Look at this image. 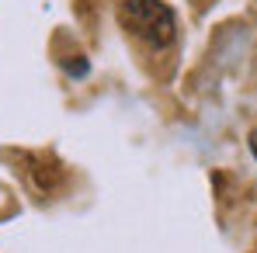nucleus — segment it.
<instances>
[{"label": "nucleus", "instance_id": "obj_1", "mask_svg": "<svg viewBox=\"0 0 257 253\" xmlns=\"http://www.w3.org/2000/svg\"><path fill=\"white\" fill-rule=\"evenodd\" d=\"M122 25L139 39V42L164 49L174 42L177 21L174 11L164 0H122Z\"/></svg>", "mask_w": 257, "mask_h": 253}, {"label": "nucleus", "instance_id": "obj_2", "mask_svg": "<svg viewBox=\"0 0 257 253\" xmlns=\"http://www.w3.org/2000/svg\"><path fill=\"white\" fill-rule=\"evenodd\" d=\"M66 70H70L73 77H84V73H87V63L80 59V56H77V63H66Z\"/></svg>", "mask_w": 257, "mask_h": 253}, {"label": "nucleus", "instance_id": "obj_3", "mask_svg": "<svg viewBox=\"0 0 257 253\" xmlns=\"http://www.w3.org/2000/svg\"><path fill=\"white\" fill-rule=\"evenodd\" d=\"M250 149H254V156H257V128L250 132Z\"/></svg>", "mask_w": 257, "mask_h": 253}]
</instances>
